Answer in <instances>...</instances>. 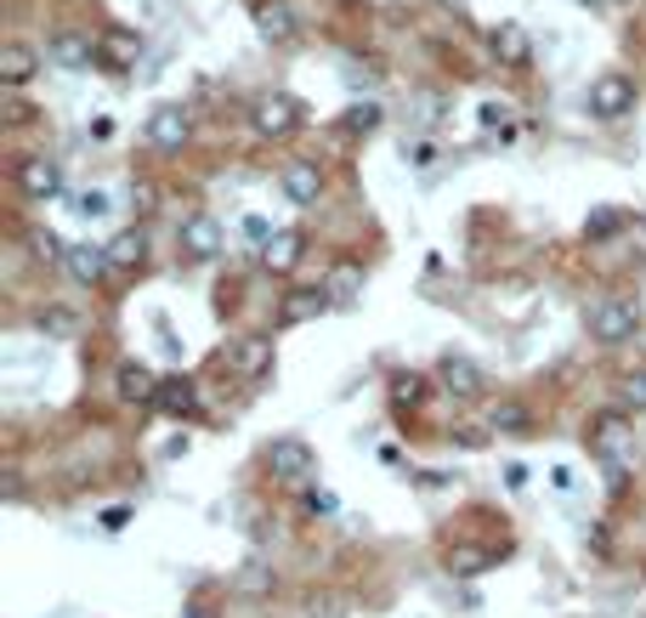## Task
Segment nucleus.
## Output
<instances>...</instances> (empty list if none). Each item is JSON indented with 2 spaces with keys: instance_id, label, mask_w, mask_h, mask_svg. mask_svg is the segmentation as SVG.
<instances>
[{
  "instance_id": "obj_1",
  "label": "nucleus",
  "mask_w": 646,
  "mask_h": 618,
  "mask_svg": "<svg viewBox=\"0 0 646 618\" xmlns=\"http://www.w3.org/2000/svg\"><path fill=\"white\" fill-rule=\"evenodd\" d=\"M584 329H589V341H602V347H624V341L640 336V301H629V296L595 301L584 312Z\"/></svg>"
},
{
  "instance_id": "obj_2",
  "label": "nucleus",
  "mask_w": 646,
  "mask_h": 618,
  "mask_svg": "<svg viewBox=\"0 0 646 618\" xmlns=\"http://www.w3.org/2000/svg\"><path fill=\"white\" fill-rule=\"evenodd\" d=\"M437 387L449 392L454 403H476L488 392V374H482V363L471 352H442L437 358Z\"/></svg>"
},
{
  "instance_id": "obj_3",
  "label": "nucleus",
  "mask_w": 646,
  "mask_h": 618,
  "mask_svg": "<svg viewBox=\"0 0 646 618\" xmlns=\"http://www.w3.org/2000/svg\"><path fill=\"white\" fill-rule=\"evenodd\" d=\"M295 125H301V103H295L289 91H267V97L250 103V131L256 136L284 142V136H295Z\"/></svg>"
},
{
  "instance_id": "obj_4",
  "label": "nucleus",
  "mask_w": 646,
  "mask_h": 618,
  "mask_svg": "<svg viewBox=\"0 0 646 618\" xmlns=\"http://www.w3.org/2000/svg\"><path fill=\"white\" fill-rule=\"evenodd\" d=\"M312 471H318V454L301 443V437H278L267 443V477L295 488V483H312Z\"/></svg>"
},
{
  "instance_id": "obj_5",
  "label": "nucleus",
  "mask_w": 646,
  "mask_h": 618,
  "mask_svg": "<svg viewBox=\"0 0 646 618\" xmlns=\"http://www.w3.org/2000/svg\"><path fill=\"white\" fill-rule=\"evenodd\" d=\"M584 109L595 114V120H624L629 109H635V80L629 74H602V80H595L589 91H584Z\"/></svg>"
},
{
  "instance_id": "obj_6",
  "label": "nucleus",
  "mask_w": 646,
  "mask_h": 618,
  "mask_svg": "<svg viewBox=\"0 0 646 618\" xmlns=\"http://www.w3.org/2000/svg\"><path fill=\"white\" fill-rule=\"evenodd\" d=\"M176 245H182L187 261H216L222 256V222L216 216H187L176 227Z\"/></svg>"
},
{
  "instance_id": "obj_7",
  "label": "nucleus",
  "mask_w": 646,
  "mask_h": 618,
  "mask_svg": "<svg viewBox=\"0 0 646 618\" xmlns=\"http://www.w3.org/2000/svg\"><path fill=\"white\" fill-rule=\"evenodd\" d=\"M250 23H256V34H262L267 45H289L295 34H301V18L289 12V0H256V7H250Z\"/></svg>"
},
{
  "instance_id": "obj_8",
  "label": "nucleus",
  "mask_w": 646,
  "mask_h": 618,
  "mask_svg": "<svg viewBox=\"0 0 646 618\" xmlns=\"http://www.w3.org/2000/svg\"><path fill=\"white\" fill-rule=\"evenodd\" d=\"M45 58H52L58 69H69V74H80V69L96 63V40L85 29H58L52 40H45Z\"/></svg>"
},
{
  "instance_id": "obj_9",
  "label": "nucleus",
  "mask_w": 646,
  "mask_h": 618,
  "mask_svg": "<svg viewBox=\"0 0 646 618\" xmlns=\"http://www.w3.org/2000/svg\"><path fill=\"white\" fill-rule=\"evenodd\" d=\"M147 142H154V148L160 154H176L182 148V142H187V131H193V120H187V109L182 103H165V109H154V114H147Z\"/></svg>"
},
{
  "instance_id": "obj_10",
  "label": "nucleus",
  "mask_w": 646,
  "mask_h": 618,
  "mask_svg": "<svg viewBox=\"0 0 646 618\" xmlns=\"http://www.w3.org/2000/svg\"><path fill=\"white\" fill-rule=\"evenodd\" d=\"M488 58L505 63V69H522V63L533 58L527 29H522V23H493V29H488Z\"/></svg>"
},
{
  "instance_id": "obj_11",
  "label": "nucleus",
  "mask_w": 646,
  "mask_h": 618,
  "mask_svg": "<svg viewBox=\"0 0 646 618\" xmlns=\"http://www.w3.org/2000/svg\"><path fill=\"white\" fill-rule=\"evenodd\" d=\"M324 296H329L335 312L358 307V301H363V267H358V261H335V267L324 272Z\"/></svg>"
},
{
  "instance_id": "obj_12",
  "label": "nucleus",
  "mask_w": 646,
  "mask_h": 618,
  "mask_svg": "<svg viewBox=\"0 0 646 618\" xmlns=\"http://www.w3.org/2000/svg\"><path fill=\"white\" fill-rule=\"evenodd\" d=\"M278 187H284V199L289 205H318V194H324V171L318 165H307V159H295V165H284V176H278Z\"/></svg>"
},
{
  "instance_id": "obj_13",
  "label": "nucleus",
  "mask_w": 646,
  "mask_h": 618,
  "mask_svg": "<svg viewBox=\"0 0 646 618\" xmlns=\"http://www.w3.org/2000/svg\"><path fill=\"white\" fill-rule=\"evenodd\" d=\"M227 363H233L238 380H262V374L273 369V341H267V336H244V341L227 352Z\"/></svg>"
},
{
  "instance_id": "obj_14",
  "label": "nucleus",
  "mask_w": 646,
  "mask_h": 618,
  "mask_svg": "<svg viewBox=\"0 0 646 618\" xmlns=\"http://www.w3.org/2000/svg\"><path fill=\"white\" fill-rule=\"evenodd\" d=\"M109 245H69V261H63V272L74 278V284H103L109 278Z\"/></svg>"
},
{
  "instance_id": "obj_15",
  "label": "nucleus",
  "mask_w": 646,
  "mask_h": 618,
  "mask_svg": "<svg viewBox=\"0 0 646 618\" xmlns=\"http://www.w3.org/2000/svg\"><path fill=\"white\" fill-rule=\"evenodd\" d=\"M18 187H23L29 199H58L63 194V171L52 159H23L18 165Z\"/></svg>"
},
{
  "instance_id": "obj_16",
  "label": "nucleus",
  "mask_w": 646,
  "mask_h": 618,
  "mask_svg": "<svg viewBox=\"0 0 646 618\" xmlns=\"http://www.w3.org/2000/svg\"><path fill=\"white\" fill-rule=\"evenodd\" d=\"M114 387H120V403H154L160 398V380H154V369H147V363H120V380H114Z\"/></svg>"
},
{
  "instance_id": "obj_17",
  "label": "nucleus",
  "mask_w": 646,
  "mask_h": 618,
  "mask_svg": "<svg viewBox=\"0 0 646 618\" xmlns=\"http://www.w3.org/2000/svg\"><path fill=\"white\" fill-rule=\"evenodd\" d=\"M34 69H40V58L29 52L23 40H12L7 52H0V85H7V91H23L34 80Z\"/></svg>"
},
{
  "instance_id": "obj_18",
  "label": "nucleus",
  "mask_w": 646,
  "mask_h": 618,
  "mask_svg": "<svg viewBox=\"0 0 646 618\" xmlns=\"http://www.w3.org/2000/svg\"><path fill=\"white\" fill-rule=\"evenodd\" d=\"M262 250H267L273 272H289V267H301V256H307V233L301 227H278L273 245H262Z\"/></svg>"
},
{
  "instance_id": "obj_19",
  "label": "nucleus",
  "mask_w": 646,
  "mask_h": 618,
  "mask_svg": "<svg viewBox=\"0 0 646 618\" xmlns=\"http://www.w3.org/2000/svg\"><path fill=\"white\" fill-rule=\"evenodd\" d=\"M193 403H198V392H193V380H187V374L160 380V398H154L160 414H193Z\"/></svg>"
},
{
  "instance_id": "obj_20",
  "label": "nucleus",
  "mask_w": 646,
  "mask_h": 618,
  "mask_svg": "<svg viewBox=\"0 0 646 618\" xmlns=\"http://www.w3.org/2000/svg\"><path fill=\"white\" fill-rule=\"evenodd\" d=\"M34 329L45 341H74L80 336V318H74V307H40L34 312Z\"/></svg>"
},
{
  "instance_id": "obj_21",
  "label": "nucleus",
  "mask_w": 646,
  "mask_h": 618,
  "mask_svg": "<svg viewBox=\"0 0 646 618\" xmlns=\"http://www.w3.org/2000/svg\"><path fill=\"white\" fill-rule=\"evenodd\" d=\"M618 443H624V409H618V414H602V420L589 425V449L602 454L607 465L618 460Z\"/></svg>"
},
{
  "instance_id": "obj_22",
  "label": "nucleus",
  "mask_w": 646,
  "mask_h": 618,
  "mask_svg": "<svg viewBox=\"0 0 646 618\" xmlns=\"http://www.w3.org/2000/svg\"><path fill=\"white\" fill-rule=\"evenodd\" d=\"M613 398H618V409H624V414H646V363H635V369H624V374H618Z\"/></svg>"
},
{
  "instance_id": "obj_23",
  "label": "nucleus",
  "mask_w": 646,
  "mask_h": 618,
  "mask_svg": "<svg viewBox=\"0 0 646 618\" xmlns=\"http://www.w3.org/2000/svg\"><path fill=\"white\" fill-rule=\"evenodd\" d=\"M284 312H289L295 323H307V318H324V312H335V307H329V296H324V284H312V290H289V296H284Z\"/></svg>"
},
{
  "instance_id": "obj_24",
  "label": "nucleus",
  "mask_w": 646,
  "mask_h": 618,
  "mask_svg": "<svg viewBox=\"0 0 646 618\" xmlns=\"http://www.w3.org/2000/svg\"><path fill=\"white\" fill-rule=\"evenodd\" d=\"M147 256V233L142 227H125V233H114V239H109V261L114 267H136Z\"/></svg>"
},
{
  "instance_id": "obj_25",
  "label": "nucleus",
  "mask_w": 646,
  "mask_h": 618,
  "mask_svg": "<svg viewBox=\"0 0 646 618\" xmlns=\"http://www.w3.org/2000/svg\"><path fill=\"white\" fill-rule=\"evenodd\" d=\"M624 222H629L624 210H613V205H595V210L584 216V239H613V233H618Z\"/></svg>"
},
{
  "instance_id": "obj_26",
  "label": "nucleus",
  "mask_w": 646,
  "mask_h": 618,
  "mask_svg": "<svg viewBox=\"0 0 646 618\" xmlns=\"http://www.w3.org/2000/svg\"><path fill=\"white\" fill-rule=\"evenodd\" d=\"M476 120H482V131H493V136H516V114H511V103H482L476 109Z\"/></svg>"
},
{
  "instance_id": "obj_27",
  "label": "nucleus",
  "mask_w": 646,
  "mask_h": 618,
  "mask_svg": "<svg viewBox=\"0 0 646 618\" xmlns=\"http://www.w3.org/2000/svg\"><path fill=\"white\" fill-rule=\"evenodd\" d=\"M488 432H527V409L522 403H493L488 409Z\"/></svg>"
},
{
  "instance_id": "obj_28",
  "label": "nucleus",
  "mask_w": 646,
  "mask_h": 618,
  "mask_svg": "<svg viewBox=\"0 0 646 618\" xmlns=\"http://www.w3.org/2000/svg\"><path fill=\"white\" fill-rule=\"evenodd\" d=\"M29 250H34V256H40L45 267H58V261H69V245L58 239V233H45V227H40V233H29Z\"/></svg>"
},
{
  "instance_id": "obj_29",
  "label": "nucleus",
  "mask_w": 646,
  "mask_h": 618,
  "mask_svg": "<svg viewBox=\"0 0 646 618\" xmlns=\"http://www.w3.org/2000/svg\"><path fill=\"white\" fill-rule=\"evenodd\" d=\"M420 398H425V380L420 374H391V403L397 409H414Z\"/></svg>"
},
{
  "instance_id": "obj_30",
  "label": "nucleus",
  "mask_w": 646,
  "mask_h": 618,
  "mask_svg": "<svg viewBox=\"0 0 646 618\" xmlns=\"http://www.w3.org/2000/svg\"><path fill=\"white\" fill-rule=\"evenodd\" d=\"M301 505H307V516H335V511H340V494H335V488H324V483H312Z\"/></svg>"
},
{
  "instance_id": "obj_31",
  "label": "nucleus",
  "mask_w": 646,
  "mask_h": 618,
  "mask_svg": "<svg viewBox=\"0 0 646 618\" xmlns=\"http://www.w3.org/2000/svg\"><path fill=\"white\" fill-rule=\"evenodd\" d=\"M340 125H346V131H358V136H363V131H375V125H380V103H363V109H352V114H346Z\"/></svg>"
},
{
  "instance_id": "obj_32",
  "label": "nucleus",
  "mask_w": 646,
  "mask_h": 618,
  "mask_svg": "<svg viewBox=\"0 0 646 618\" xmlns=\"http://www.w3.org/2000/svg\"><path fill=\"white\" fill-rule=\"evenodd\" d=\"M244 233H250V239H256V245H273V233H278V227H273V216H262V210H250V216H244Z\"/></svg>"
},
{
  "instance_id": "obj_33",
  "label": "nucleus",
  "mask_w": 646,
  "mask_h": 618,
  "mask_svg": "<svg viewBox=\"0 0 646 618\" xmlns=\"http://www.w3.org/2000/svg\"><path fill=\"white\" fill-rule=\"evenodd\" d=\"M301 612H307V618H335V612H340V601H335V596H307V601H301Z\"/></svg>"
},
{
  "instance_id": "obj_34",
  "label": "nucleus",
  "mask_w": 646,
  "mask_h": 618,
  "mask_svg": "<svg viewBox=\"0 0 646 618\" xmlns=\"http://www.w3.org/2000/svg\"><path fill=\"white\" fill-rule=\"evenodd\" d=\"M74 210L80 216H109V194H74Z\"/></svg>"
},
{
  "instance_id": "obj_35",
  "label": "nucleus",
  "mask_w": 646,
  "mask_h": 618,
  "mask_svg": "<svg viewBox=\"0 0 646 618\" xmlns=\"http://www.w3.org/2000/svg\"><path fill=\"white\" fill-rule=\"evenodd\" d=\"M114 58H120V63L142 58V40H136V34H114Z\"/></svg>"
},
{
  "instance_id": "obj_36",
  "label": "nucleus",
  "mask_w": 646,
  "mask_h": 618,
  "mask_svg": "<svg viewBox=\"0 0 646 618\" xmlns=\"http://www.w3.org/2000/svg\"><path fill=\"white\" fill-rule=\"evenodd\" d=\"M29 120H34V109H29L23 97H12V103H7V125H29Z\"/></svg>"
},
{
  "instance_id": "obj_37",
  "label": "nucleus",
  "mask_w": 646,
  "mask_h": 618,
  "mask_svg": "<svg viewBox=\"0 0 646 618\" xmlns=\"http://www.w3.org/2000/svg\"><path fill=\"white\" fill-rule=\"evenodd\" d=\"M187 449H193V437H187V432H176V437H171V443H165L160 454H165V460H182Z\"/></svg>"
},
{
  "instance_id": "obj_38",
  "label": "nucleus",
  "mask_w": 646,
  "mask_h": 618,
  "mask_svg": "<svg viewBox=\"0 0 646 618\" xmlns=\"http://www.w3.org/2000/svg\"><path fill=\"white\" fill-rule=\"evenodd\" d=\"M109 136H114V120L96 114V120H91V142H109Z\"/></svg>"
},
{
  "instance_id": "obj_39",
  "label": "nucleus",
  "mask_w": 646,
  "mask_h": 618,
  "mask_svg": "<svg viewBox=\"0 0 646 618\" xmlns=\"http://www.w3.org/2000/svg\"><path fill=\"white\" fill-rule=\"evenodd\" d=\"M573 7H589L595 12V7H607V0H573Z\"/></svg>"
},
{
  "instance_id": "obj_40",
  "label": "nucleus",
  "mask_w": 646,
  "mask_h": 618,
  "mask_svg": "<svg viewBox=\"0 0 646 618\" xmlns=\"http://www.w3.org/2000/svg\"><path fill=\"white\" fill-rule=\"evenodd\" d=\"M187 618H211V607H193V612H187Z\"/></svg>"
}]
</instances>
